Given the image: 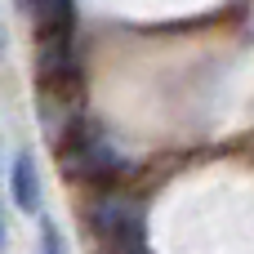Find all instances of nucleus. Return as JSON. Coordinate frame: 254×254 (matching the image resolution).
Segmentation results:
<instances>
[{
    "label": "nucleus",
    "instance_id": "nucleus-1",
    "mask_svg": "<svg viewBox=\"0 0 254 254\" xmlns=\"http://www.w3.org/2000/svg\"><path fill=\"white\" fill-rule=\"evenodd\" d=\"M58 152H63V165L76 183H89V188H112L129 174L125 156L89 125V121H67L58 125Z\"/></svg>",
    "mask_w": 254,
    "mask_h": 254
},
{
    "label": "nucleus",
    "instance_id": "nucleus-2",
    "mask_svg": "<svg viewBox=\"0 0 254 254\" xmlns=\"http://www.w3.org/2000/svg\"><path fill=\"white\" fill-rule=\"evenodd\" d=\"M89 223L112 250L129 246V241H147V219L129 196H98L89 205Z\"/></svg>",
    "mask_w": 254,
    "mask_h": 254
},
{
    "label": "nucleus",
    "instance_id": "nucleus-3",
    "mask_svg": "<svg viewBox=\"0 0 254 254\" xmlns=\"http://www.w3.org/2000/svg\"><path fill=\"white\" fill-rule=\"evenodd\" d=\"M9 192H13V205H18L22 214H40V170H36V156H31V152H18V156H13Z\"/></svg>",
    "mask_w": 254,
    "mask_h": 254
},
{
    "label": "nucleus",
    "instance_id": "nucleus-4",
    "mask_svg": "<svg viewBox=\"0 0 254 254\" xmlns=\"http://www.w3.org/2000/svg\"><path fill=\"white\" fill-rule=\"evenodd\" d=\"M40 254H67V241L54 219H40Z\"/></svg>",
    "mask_w": 254,
    "mask_h": 254
},
{
    "label": "nucleus",
    "instance_id": "nucleus-5",
    "mask_svg": "<svg viewBox=\"0 0 254 254\" xmlns=\"http://www.w3.org/2000/svg\"><path fill=\"white\" fill-rule=\"evenodd\" d=\"M0 250H4V214H0Z\"/></svg>",
    "mask_w": 254,
    "mask_h": 254
},
{
    "label": "nucleus",
    "instance_id": "nucleus-6",
    "mask_svg": "<svg viewBox=\"0 0 254 254\" xmlns=\"http://www.w3.org/2000/svg\"><path fill=\"white\" fill-rule=\"evenodd\" d=\"M0 54H4V31H0Z\"/></svg>",
    "mask_w": 254,
    "mask_h": 254
}]
</instances>
